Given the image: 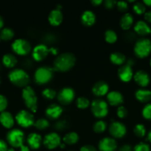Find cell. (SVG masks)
Masks as SVG:
<instances>
[{
  "instance_id": "6da1fadb",
  "label": "cell",
  "mask_w": 151,
  "mask_h": 151,
  "mask_svg": "<svg viewBox=\"0 0 151 151\" xmlns=\"http://www.w3.org/2000/svg\"><path fill=\"white\" fill-rule=\"evenodd\" d=\"M76 58L73 53L64 52L57 55L53 61V70L66 72L70 70L76 64Z\"/></svg>"
},
{
  "instance_id": "7a4b0ae2",
  "label": "cell",
  "mask_w": 151,
  "mask_h": 151,
  "mask_svg": "<svg viewBox=\"0 0 151 151\" xmlns=\"http://www.w3.org/2000/svg\"><path fill=\"white\" fill-rule=\"evenodd\" d=\"M9 81L17 87L25 88L28 86L30 79L28 72L22 69H14L8 73Z\"/></svg>"
},
{
  "instance_id": "3957f363",
  "label": "cell",
  "mask_w": 151,
  "mask_h": 151,
  "mask_svg": "<svg viewBox=\"0 0 151 151\" xmlns=\"http://www.w3.org/2000/svg\"><path fill=\"white\" fill-rule=\"evenodd\" d=\"M22 97L25 106L32 113H36L38 109V98L33 88L30 86L22 89Z\"/></svg>"
},
{
  "instance_id": "277c9868",
  "label": "cell",
  "mask_w": 151,
  "mask_h": 151,
  "mask_svg": "<svg viewBox=\"0 0 151 151\" xmlns=\"http://www.w3.org/2000/svg\"><path fill=\"white\" fill-rule=\"evenodd\" d=\"M58 50L55 47L48 48L46 44H39L36 46L32 50V58L37 62L44 60L50 54L58 55Z\"/></svg>"
},
{
  "instance_id": "5b68a950",
  "label": "cell",
  "mask_w": 151,
  "mask_h": 151,
  "mask_svg": "<svg viewBox=\"0 0 151 151\" xmlns=\"http://www.w3.org/2000/svg\"><path fill=\"white\" fill-rule=\"evenodd\" d=\"M133 51L139 58L148 57L151 54V41L147 38H142L137 40L135 43Z\"/></svg>"
},
{
  "instance_id": "8992f818",
  "label": "cell",
  "mask_w": 151,
  "mask_h": 151,
  "mask_svg": "<svg viewBox=\"0 0 151 151\" xmlns=\"http://www.w3.org/2000/svg\"><path fill=\"white\" fill-rule=\"evenodd\" d=\"M90 110L95 117L102 119L108 114V103L102 99L97 98L90 103Z\"/></svg>"
},
{
  "instance_id": "52a82bcc",
  "label": "cell",
  "mask_w": 151,
  "mask_h": 151,
  "mask_svg": "<svg viewBox=\"0 0 151 151\" xmlns=\"http://www.w3.org/2000/svg\"><path fill=\"white\" fill-rule=\"evenodd\" d=\"M53 68L50 66H40L34 73V80L38 85H44L52 80L53 77Z\"/></svg>"
},
{
  "instance_id": "ba28073f",
  "label": "cell",
  "mask_w": 151,
  "mask_h": 151,
  "mask_svg": "<svg viewBox=\"0 0 151 151\" xmlns=\"http://www.w3.org/2000/svg\"><path fill=\"white\" fill-rule=\"evenodd\" d=\"M7 141L8 144L13 148L14 147H20L24 145L25 141V134L22 131L18 128L12 129L8 131L7 134Z\"/></svg>"
},
{
  "instance_id": "9c48e42d",
  "label": "cell",
  "mask_w": 151,
  "mask_h": 151,
  "mask_svg": "<svg viewBox=\"0 0 151 151\" xmlns=\"http://www.w3.org/2000/svg\"><path fill=\"white\" fill-rule=\"evenodd\" d=\"M15 119L19 126L25 128L33 126L35 122L33 114L28 110L19 111L15 116Z\"/></svg>"
},
{
  "instance_id": "30bf717a",
  "label": "cell",
  "mask_w": 151,
  "mask_h": 151,
  "mask_svg": "<svg viewBox=\"0 0 151 151\" xmlns=\"http://www.w3.org/2000/svg\"><path fill=\"white\" fill-rule=\"evenodd\" d=\"M11 48L13 52L20 56L27 55L32 50L29 41L23 39V38H18V39L15 40L12 43Z\"/></svg>"
},
{
  "instance_id": "8fae6325",
  "label": "cell",
  "mask_w": 151,
  "mask_h": 151,
  "mask_svg": "<svg viewBox=\"0 0 151 151\" xmlns=\"http://www.w3.org/2000/svg\"><path fill=\"white\" fill-rule=\"evenodd\" d=\"M42 143L48 150H54L59 147L62 143V139L56 132H50L44 136Z\"/></svg>"
},
{
  "instance_id": "7c38bea8",
  "label": "cell",
  "mask_w": 151,
  "mask_h": 151,
  "mask_svg": "<svg viewBox=\"0 0 151 151\" xmlns=\"http://www.w3.org/2000/svg\"><path fill=\"white\" fill-rule=\"evenodd\" d=\"M109 133L113 139L123 138L127 134V128L124 123L118 121H114L110 125Z\"/></svg>"
},
{
  "instance_id": "4fadbf2b",
  "label": "cell",
  "mask_w": 151,
  "mask_h": 151,
  "mask_svg": "<svg viewBox=\"0 0 151 151\" xmlns=\"http://www.w3.org/2000/svg\"><path fill=\"white\" fill-rule=\"evenodd\" d=\"M75 91L71 87H65L59 91L57 99L62 105H68L75 99Z\"/></svg>"
},
{
  "instance_id": "5bb4252c",
  "label": "cell",
  "mask_w": 151,
  "mask_h": 151,
  "mask_svg": "<svg viewBox=\"0 0 151 151\" xmlns=\"http://www.w3.org/2000/svg\"><path fill=\"white\" fill-rule=\"evenodd\" d=\"M48 22L53 27H57L62 24L63 21V14L62 12L61 5H57L56 7L50 12L48 15Z\"/></svg>"
},
{
  "instance_id": "9a60e30c",
  "label": "cell",
  "mask_w": 151,
  "mask_h": 151,
  "mask_svg": "<svg viewBox=\"0 0 151 151\" xmlns=\"http://www.w3.org/2000/svg\"><path fill=\"white\" fill-rule=\"evenodd\" d=\"M133 67L129 66L127 63L121 66L118 70V76L120 81L124 83H128L133 78Z\"/></svg>"
},
{
  "instance_id": "2e32d148",
  "label": "cell",
  "mask_w": 151,
  "mask_h": 151,
  "mask_svg": "<svg viewBox=\"0 0 151 151\" xmlns=\"http://www.w3.org/2000/svg\"><path fill=\"white\" fill-rule=\"evenodd\" d=\"M118 147L116 141L113 137H105L99 141L98 147L100 151H115Z\"/></svg>"
},
{
  "instance_id": "e0dca14e",
  "label": "cell",
  "mask_w": 151,
  "mask_h": 151,
  "mask_svg": "<svg viewBox=\"0 0 151 151\" xmlns=\"http://www.w3.org/2000/svg\"><path fill=\"white\" fill-rule=\"evenodd\" d=\"M63 112V109L59 105L53 103L50 104L45 109V115L48 119L52 120H56L59 119Z\"/></svg>"
},
{
  "instance_id": "ac0fdd59",
  "label": "cell",
  "mask_w": 151,
  "mask_h": 151,
  "mask_svg": "<svg viewBox=\"0 0 151 151\" xmlns=\"http://www.w3.org/2000/svg\"><path fill=\"white\" fill-rule=\"evenodd\" d=\"M133 80L139 86L144 88L147 87L150 83V78L147 72L144 70H139L133 75Z\"/></svg>"
},
{
  "instance_id": "d6986e66",
  "label": "cell",
  "mask_w": 151,
  "mask_h": 151,
  "mask_svg": "<svg viewBox=\"0 0 151 151\" xmlns=\"http://www.w3.org/2000/svg\"><path fill=\"white\" fill-rule=\"evenodd\" d=\"M92 92L98 97H104L109 92V86L105 81H98L92 87Z\"/></svg>"
},
{
  "instance_id": "ffe728a7",
  "label": "cell",
  "mask_w": 151,
  "mask_h": 151,
  "mask_svg": "<svg viewBox=\"0 0 151 151\" xmlns=\"http://www.w3.org/2000/svg\"><path fill=\"white\" fill-rule=\"evenodd\" d=\"M108 104L112 106H120L124 103V97L119 91H112L107 94Z\"/></svg>"
},
{
  "instance_id": "44dd1931",
  "label": "cell",
  "mask_w": 151,
  "mask_h": 151,
  "mask_svg": "<svg viewBox=\"0 0 151 151\" xmlns=\"http://www.w3.org/2000/svg\"><path fill=\"white\" fill-rule=\"evenodd\" d=\"M43 139L41 138V135L38 133L33 132L30 133L28 136L27 138V142H28V147L33 150H37L40 147L41 143H42Z\"/></svg>"
},
{
  "instance_id": "7402d4cb",
  "label": "cell",
  "mask_w": 151,
  "mask_h": 151,
  "mask_svg": "<svg viewBox=\"0 0 151 151\" xmlns=\"http://www.w3.org/2000/svg\"><path fill=\"white\" fill-rule=\"evenodd\" d=\"M134 31L137 35L144 37L151 33V27L145 21H138L134 25Z\"/></svg>"
},
{
  "instance_id": "603a6c76",
  "label": "cell",
  "mask_w": 151,
  "mask_h": 151,
  "mask_svg": "<svg viewBox=\"0 0 151 151\" xmlns=\"http://www.w3.org/2000/svg\"><path fill=\"white\" fill-rule=\"evenodd\" d=\"M0 123L5 128L10 129L14 125V117L10 112L4 111L0 113Z\"/></svg>"
},
{
  "instance_id": "cb8c5ba5",
  "label": "cell",
  "mask_w": 151,
  "mask_h": 151,
  "mask_svg": "<svg viewBox=\"0 0 151 151\" xmlns=\"http://www.w3.org/2000/svg\"><path fill=\"white\" fill-rule=\"evenodd\" d=\"M96 17L95 13L92 10H87L82 13L81 16V22L83 25L86 27H90L96 22Z\"/></svg>"
},
{
  "instance_id": "d4e9b609",
  "label": "cell",
  "mask_w": 151,
  "mask_h": 151,
  "mask_svg": "<svg viewBox=\"0 0 151 151\" xmlns=\"http://www.w3.org/2000/svg\"><path fill=\"white\" fill-rule=\"evenodd\" d=\"M136 100L142 103H149L151 101V91L147 89L140 88L135 92Z\"/></svg>"
},
{
  "instance_id": "484cf974",
  "label": "cell",
  "mask_w": 151,
  "mask_h": 151,
  "mask_svg": "<svg viewBox=\"0 0 151 151\" xmlns=\"http://www.w3.org/2000/svg\"><path fill=\"white\" fill-rule=\"evenodd\" d=\"M133 16L130 13H125L123 14L120 19V26L124 30H128L133 24Z\"/></svg>"
},
{
  "instance_id": "4316f807",
  "label": "cell",
  "mask_w": 151,
  "mask_h": 151,
  "mask_svg": "<svg viewBox=\"0 0 151 151\" xmlns=\"http://www.w3.org/2000/svg\"><path fill=\"white\" fill-rule=\"evenodd\" d=\"M110 60L114 65L121 66L126 63L127 58L123 53L119 52H113L110 54Z\"/></svg>"
},
{
  "instance_id": "83f0119b",
  "label": "cell",
  "mask_w": 151,
  "mask_h": 151,
  "mask_svg": "<svg viewBox=\"0 0 151 151\" xmlns=\"http://www.w3.org/2000/svg\"><path fill=\"white\" fill-rule=\"evenodd\" d=\"M79 139V137L77 133L74 132V131H71V132L68 133L64 136L63 139V143L65 145H73L76 144Z\"/></svg>"
},
{
  "instance_id": "f1b7e54d",
  "label": "cell",
  "mask_w": 151,
  "mask_h": 151,
  "mask_svg": "<svg viewBox=\"0 0 151 151\" xmlns=\"http://www.w3.org/2000/svg\"><path fill=\"white\" fill-rule=\"evenodd\" d=\"M2 63L5 67L13 68L17 63V59L11 53H7L3 55Z\"/></svg>"
},
{
  "instance_id": "f546056e",
  "label": "cell",
  "mask_w": 151,
  "mask_h": 151,
  "mask_svg": "<svg viewBox=\"0 0 151 151\" xmlns=\"http://www.w3.org/2000/svg\"><path fill=\"white\" fill-rule=\"evenodd\" d=\"M13 37H14V32L11 28H3L0 32V38H1V40H3V41H10Z\"/></svg>"
},
{
  "instance_id": "4dcf8cb0",
  "label": "cell",
  "mask_w": 151,
  "mask_h": 151,
  "mask_svg": "<svg viewBox=\"0 0 151 151\" xmlns=\"http://www.w3.org/2000/svg\"><path fill=\"white\" fill-rule=\"evenodd\" d=\"M105 41L108 44H114L116 42L118 39V36L115 32L113 29H107L105 32Z\"/></svg>"
},
{
  "instance_id": "1f68e13d",
  "label": "cell",
  "mask_w": 151,
  "mask_h": 151,
  "mask_svg": "<svg viewBox=\"0 0 151 151\" xmlns=\"http://www.w3.org/2000/svg\"><path fill=\"white\" fill-rule=\"evenodd\" d=\"M49 125H50L49 121L45 118H39L34 122V126L38 131H44L47 129Z\"/></svg>"
},
{
  "instance_id": "d6a6232c",
  "label": "cell",
  "mask_w": 151,
  "mask_h": 151,
  "mask_svg": "<svg viewBox=\"0 0 151 151\" xmlns=\"http://www.w3.org/2000/svg\"><path fill=\"white\" fill-rule=\"evenodd\" d=\"M93 129L94 132L97 134H102L107 129V122L102 119H99L95 122L93 126Z\"/></svg>"
},
{
  "instance_id": "836d02e7",
  "label": "cell",
  "mask_w": 151,
  "mask_h": 151,
  "mask_svg": "<svg viewBox=\"0 0 151 151\" xmlns=\"http://www.w3.org/2000/svg\"><path fill=\"white\" fill-rule=\"evenodd\" d=\"M133 133L139 138L144 137L147 134L146 128H145V126L144 125L139 123L135 125L134 128H133Z\"/></svg>"
},
{
  "instance_id": "e575fe53",
  "label": "cell",
  "mask_w": 151,
  "mask_h": 151,
  "mask_svg": "<svg viewBox=\"0 0 151 151\" xmlns=\"http://www.w3.org/2000/svg\"><path fill=\"white\" fill-rule=\"evenodd\" d=\"M76 104L78 109H86L90 106V102L88 98L85 97H79L76 99Z\"/></svg>"
},
{
  "instance_id": "d590c367",
  "label": "cell",
  "mask_w": 151,
  "mask_h": 151,
  "mask_svg": "<svg viewBox=\"0 0 151 151\" xmlns=\"http://www.w3.org/2000/svg\"><path fill=\"white\" fill-rule=\"evenodd\" d=\"M41 95L43 97L47 100H53L55 97H57V93L54 89L51 88H46L41 92Z\"/></svg>"
},
{
  "instance_id": "8d00e7d4",
  "label": "cell",
  "mask_w": 151,
  "mask_h": 151,
  "mask_svg": "<svg viewBox=\"0 0 151 151\" xmlns=\"http://www.w3.org/2000/svg\"><path fill=\"white\" fill-rule=\"evenodd\" d=\"M133 10L136 14L142 15L146 13V5L143 2H135L133 6Z\"/></svg>"
},
{
  "instance_id": "74e56055",
  "label": "cell",
  "mask_w": 151,
  "mask_h": 151,
  "mask_svg": "<svg viewBox=\"0 0 151 151\" xmlns=\"http://www.w3.org/2000/svg\"><path fill=\"white\" fill-rule=\"evenodd\" d=\"M142 116L147 120H151V103H147L142 109Z\"/></svg>"
},
{
  "instance_id": "f35d334b",
  "label": "cell",
  "mask_w": 151,
  "mask_h": 151,
  "mask_svg": "<svg viewBox=\"0 0 151 151\" xmlns=\"http://www.w3.org/2000/svg\"><path fill=\"white\" fill-rule=\"evenodd\" d=\"M127 114H128V111H127V109L124 106H120L117 108L116 115L118 116V118L124 119L125 117H127Z\"/></svg>"
},
{
  "instance_id": "ab89813d",
  "label": "cell",
  "mask_w": 151,
  "mask_h": 151,
  "mask_svg": "<svg viewBox=\"0 0 151 151\" xmlns=\"http://www.w3.org/2000/svg\"><path fill=\"white\" fill-rule=\"evenodd\" d=\"M133 151H150V147L145 142H139L133 147Z\"/></svg>"
},
{
  "instance_id": "60d3db41",
  "label": "cell",
  "mask_w": 151,
  "mask_h": 151,
  "mask_svg": "<svg viewBox=\"0 0 151 151\" xmlns=\"http://www.w3.org/2000/svg\"><path fill=\"white\" fill-rule=\"evenodd\" d=\"M116 7L120 12L125 13V12L128 10V3L124 1H117Z\"/></svg>"
},
{
  "instance_id": "b9f144b4",
  "label": "cell",
  "mask_w": 151,
  "mask_h": 151,
  "mask_svg": "<svg viewBox=\"0 0 151 151\" xmlns=\"http://www.w3.org/2000/svg\"><path fill=\"white\" fill-rule=\"evenodd\" d=\"M54 128L57 131H62L68 128V122L65 120H59L55 123Z\"/></svg>"
},
{
  "instance_id": "7bdbcfd3",
  "label": "cell",
  "mask_w": 151,
  "mask_h": 151,
  "mask_svg": "<svg viewBox=\"0 0 151 151\" xmlns=\"http://www.w3.org/2000/svg\"><path fill=\"white\" fill-rule=\"evenodd\" d=\"M8 103H7V100L4 95L0 94V113L4 111L5 109H7V106Z\"/></svg>"
},
{
  "instance_id": "ee69618b",
  "label": "cell",
  "mask_w": 151,
  "mask_h": 151,
  "mask_svg": "<svg viewBox=\"0 0 151 151\" xmlns=\"http://www.w3.org/2000/svg\"><path fill=\"white\" fill-rule=\"evenodd\" d=\"M117 1H113V0H106V1H103V4L105 7L107 9H112L116 5Z\"/></svg>"
},
{
  "instance_id": "f6af8a7d",
  "label": "cell",
  "mask_w": 151,
  "mask_h": 151,
  "mask_svg": "<svg viewBox=\"0 0 151 151\" xmlns=\"http://www.w3.org/2000/svg\"><path fill=\"white\" fill-rule=\"evenodd\" d=\"M80 151H97V150L91 145H85L80 148Z\"/></svg>"
},
{
  "instance_id": "bcb514c9",
  "label": "cell",
  "mask_w": 151,
  "mask_h": 151,
  "mask_svg": "<svg viewBox=\"0 0 151 151\" xmlns=\"http://www.w3.org/2000/svg\"><path fill=\"white\" fill-rule=\"evenodd\" d=\"M118 151H133V148L130 145H124L119 147Z\"/></svg>"
},
{
  "instance_id": "7dc6e473",
  "label": "cell",
  "mask_w": 151,
  "mask_h": 151,
  "mask_svg": "<svg viewBox=\"0 0 151 151\" xmlns=\"http://www.w3.org/2000/svg\"><path fill=\"white\" fill-rule=\"evenodd\" d=\"M8 150V147L7 145L4 140L0 139V151H7Z\"/></svg>"
},
{
  "instance_id": "c3c4849f",
  "label": "cell",
  "mask_w": 151,
  "mask_h": 151,
  "mask_svg": "<svg viewBox=\"0 0 151 151\" xmlns=\"http://www.w3.org/2000/svg\"><path fill=\"white\" fill-rule=\"evenodd\" d=\"M144 20L147 23L151 24V10L146 12L144 14Z\"/></svg>"
},
{
  "instance_id": "681fc988",
  "label": "cell",
  "mask_w": 151,
  "mask_h": 151,
  "mask_svg": "<svg viewBox=\"0 0 151 151\" xmlns=\"http://www.w3.org/2000/svg\"><path fill=\"white\" fill-rule=\"evenodd\" d=\"M91 4L97 7V6H99L100 4H103V1L102 0H93V1H91Z\"/></svg>"
},
{
  "instance_id": "f907efd6",
  "label": "cell",
  "mask_w": 151,
  "mask_h": 151,
  "mask_svg": "<svg viewBox=\"0 0 151 151\" xmlns=\"http://www.w3.org/2000/svg\"><path fill=\"white\" fill-rule=\"evenodd\" d=\"M19 148H20V151H30V147L28 146L25 145L21 146Z\"/></svg>"
},
{
  "instance_id": "816d5d0a",
  "label": "cell",
  "mask_w": 151,
  "mask_h": 151,
  "mask_svg": "<svg viewBox=\"0 0 151 151\" xmlns=\"http://www.w3.org/2000/svg\"><path fill=\"white\" fill-rule=\"evenodd\" d=\"M143 3L146 5V7L147 6V7H151V0H144Z\"/></svg>"
},
{
  "instance_id": "f5cc1de1",
  "label": "cell",
  "mask_w": 151,
  "mask_h": 151,
  "mask_svg": "<svg viewBox=\"0 0 151 151\" xmlns=\"http://www.w3.org/2000/svg\"><path fill=\"white\" fill-rule=\"evenodd\" d=\"M3 26H4V20H3L2 17L0 16V29H2Z\"/></svg>"
},
{
  "instance_id": "db71d44e",
  "label": "cell",
  "mask_w": 151,
  "mask_h": 151,
  "mask_svg": "<svg viewBox=\"0 0 151 151\" xmlns=\"http://www.w3.org/2000/svg\"><path fill=\"white\" fill-rule=\"evenodd\" d=\"M147 140L150 142V143H151V130L147 134Z\"/></svg>"
},
{
  "instance_id": "11a10c76",
  "label": "cell",
  "mask_w": 151,
  "mask_h": 151,
  "mask_svg": "<svg viewBox=\"0 0 151 151\" xmlns=\"http://www.w3.org/2000/svg\"><path fill=\"white\" fill-rule=\"evenodd\" d=\"M59 147H61V148H65V143H61V144H60V145H59Z\"/></svg>"
},
{
  "instance_id": "9f6ffc18",
  "label": "cell",
  "mask_w": 151,
  "mask_h": 151,
  "mask_svg": "<svg viewBox=\"0 0 151 151\" xmlns=\"http://www.w3.org/2000/svg\"><path fill=\"white\" fill-rule=\"evenodd\" d=\"M7 151H14V149H13V147H10V148H8Z\"/></svg>"
},
{
  "instance_id": "6f0895ef",
  "label": "cell",
  "mask_w": 151,
  "mask_h": 151,
  "mask_svg": "<svg viewBox=\"0 0 151 151\" xmlns=\"http://www.w3.org/2000/svg\"><path fill=\"white\" fill-rule=\"evenodd\" d=\"M150 66H151V58H150Z\"/></svg>"
},
{
  "instance_id": "680465c9",
  "label": "cell",
  "mask_w": 151,
  "mask_h": 151,
  "mask_svg": "<svg viewBox=\"0 0 151 151\" xmlns=\"http://www.w3.org/2000/svg\"><path fill=\"white\" fill-rule=\"evenodd\" d=\"M0 83H1V78H0Z\"/></svg>"
},
{
  "instance_id": "91938a15",
  "label": "cell",
  "mask_w": 151,
  "mask_h": 151,
  "mask_svg": "<svg viewBox=\"0 0 151 151\" xmlns=\"http://www.w3.org/2000/svg\"><path fill=\"white\" fill-rule=\"evenodd\" d=\"M0 41H1V38H0Z\"/></svg>"
},
{
  "instance_id": "94428289",
  "label": "cell",
  "mask_w": 151,
  "mask_h": 151,
  "mask_svg": "<svg viewBox=\"0 0 151 151\" xmlns=\"http://www.w3.org/2000/svg\"><path fill=\"white\" fill-rule=\"evenodd\" d=\"M70 151H72V150H70Z\"/></svg>"
},
{
  "instance_id": "6125c7cd",
  "label": "cell",
  "mask_w": 151,
  "mask_h": 151,
  "mask_svg": "<svg viewBox=\"0 0 151 151\" xmlns=\"http://www.w3.org/2000/svg\"><path fill=\"white\" fill-rule=\"evenodd\" d=\"M150 35H151V33H150Z\"/></svg>"
}]
</instances>
